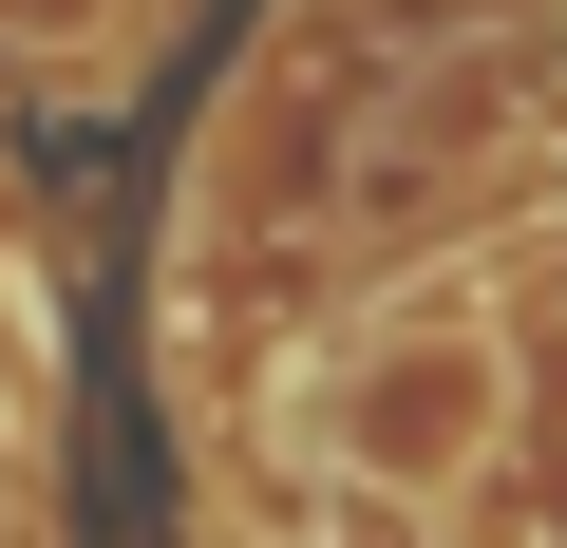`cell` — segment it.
<instances>
[{"label": "cell", "instance_id": "cell-1", "mask_svg": "<svg viewBox=\"0 0 567 548\" xmlns=\"http://www.w3.org/2000/svg\"><path fill=\"white\" fill-rule=\"evenodd\" d=\"M303 435H322L341 492H398V510L473 492L492 435H511V322H492L473 285H398V303H360V322L322 341V379H303Z\"/></svg>", "mask_w": 567, "mask_h": 548}, {"label": "cell", "instance_id": "cell-2", "mask_svg": "<svg viewBox=\"0 0 567 548\" xmlns=\"http://www.w3.org/2000/svg\"><path fill=\"white\" fill-rule=\"evenodd\" d=\"M152 39H171V0H0V58L39 95H114Z\"/></svg>", "mask_w": 567, "mask_h": 548}]
</instances>
